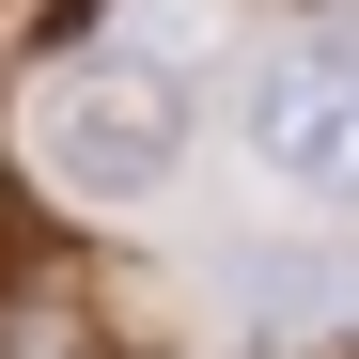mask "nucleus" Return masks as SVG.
<instances>
[{
  "label": "nucleus",
  "instance_id": "obj_2",
  "mask_svg": "<svg viewBox=\"0 0 359 359\" xmlns=\"http://www.w3.org/2000/svg\"><path fill=\"white\" fill-rule=\"evenodd\" d=\"M250 172L281 203L359 219V47H281L250 79Z\"/></svg>",
  "mask_w": 359,
  "mask_h": 359
},
{
  "label": "nucleus",
  "instance_id": "obj_3",
  "mask_svg": "<svg viewBox=\"0 0 359 359\" xmlns=\"http://www.w3.org/2000/svg\"><path fill=\"white\" fill-rule=\"evenodd\" d=\"M32 266V188H16V156H0V281Z\"/></svg>",
  "mask_w": 359,
  "mask_h": 359
},
{
  "label": "nucleus",
  "instance_id": "obj_1",
  "mask_svg": "<svg viewBox=\"0 0 359 359\" xmlns=\"http://www.w3.org/2000/svg\"><path fill=\"white\" fill-rule=\"evenodd\" d=\"M32 156L63 203H156L172 172H188V79L172 63H126V47H79L63 79L32 94Z\"/></svg>",
  "mask_w": 359,
  "mask_h": 359
}]
</instances>
